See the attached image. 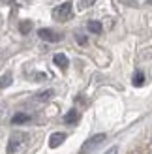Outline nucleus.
<instances>
[{
    "label": "nucleus",
    "mask_w": 152,
    "mask_h": 154,
    "mask_svg": "<svg viewBox=\"0 0 152 154\" xmlns=\"http://www.w3.org/2000/svg\"><path fill=\"white\" fill-rule=\"evenodd\" d=\"M77 120H79V113L75 111V109L68 111V113H66V117H64V122H66V124H75Z\"/></svg>",
    "instance_id": "0eeeda50"
},
{
    "label": "nucleus",
    "mask_w": 152,
    "mask_h": 154,
    "mask_svg": "<svg viewBox=\"0 0 152 154\" xmlns=\"http://www.w3.org/2000/svg\"><path fill=\"white\" fill-rule=\"evenodd\" d=\"M53 60H55V64H56L58 68H62V70H66L68 64H70V62H68V57L64 55V53H56V55L53 57Z\"/></svg>",
    "instance_id": "423d86ee"
},
{
    "label": "nucleus",
    "mask_w": 152,
    "mask_h": 154,
    "mask_svg": "<svg viewBox=\"0 0 152 154\" xmlns=\"http://www.w3.org/2000/svg\"><path fill=\"white\" fill-rule=\"evenodd\" d=\"M66 141V134H62V132H56V134H53L51 137H49V147H53V149H56V147H60Z\"/></svg>",
    "instance_id": "39448f33"
},
{
    "label": "nucleus",
    "mask_w": 152,
    "mask_h": 154,
    "mask_svg": "<svg viewBox=\"0 0 152 154\" xmlns=\"http://www.w3.org/2000/svg\"><path fill=\"white\" fill-rule=\"evenodd\" d=\"M133 85H135V87H143V85H145V73H143V72H135L133 73Z\"/></svg>",
    "instance_id": "9d476101"
},
{
    "label": "nucleus",
    "mask_w": 152,
    "mask_h": 154,
    "mask_svg": "<svg viewBox=\"0 0 152 154\" xmlns=\"http://www.w3.org/2000/svg\"><path fill=\"white\" fill-rule=\"evenodd\" d=\"M105 141V134H98V135H92L88 141H85V145L81 147V150H79V154H88L90 150H94L100 143H103Z\"/></svg>",
    "instance_id": "f03ea898"
},
{
    "label": "nucleus",
    "mask_w": 152,
    "mask_h": 154,
    "mask_svg": "<svg viewBox=\"0 0 152 154\" xmlns=\"http://www.w3.org/2000/svg\"><path fill=\"white\" fill-rule=\"evenodd\" d=\"M19 30H21L23 34H28L30 30H32V23H30V21H23L21 25H19Z\"/></svg>",
    "instance_id": "ddd939ff"
},
{
    "label": "nucleus",
    "mask_w": 152,
    "mask_h": 154,
    "mask_svg": "<svg viewBox=\"0 0 152 154\" xmlns=\"http://www.w3.org/2000/svg\"><path fill=\"white\" fill-rule=\"evenodd\" d=\"M105 154H118V147H111L107 152H105Z\"/></svg>",
    "instance_id": "2eb2a0df"
},
{
    "label": "nucleus",
    "mask_w": 152,
    "mask_h": 154,
    "mask_svg": "<svg viewBox=\"0 0 152 154\" xmlns=\"http://www.w3.org/2000/svg\"><path fill=\"white\" fill-rule=\"evenodd\" d=\"M71 8H73L71 2H64V4L56 6L55 10H53V17H55L56 21H60V23L68 21V19L71 17Z\"/></svg>",
    "instance_id": "f257e3e1"
},
{
    "label": "nucleus",
    "mask_w": 152,
    "mask_h": 154,
    "mask_svg": "<svg viewBox=\"0 0 152 154\" xmlns=\"http://www.w3.org/2000/svg\"><path fill=\"white\" fill-rule=\"evenodd\" d=\"M25 141H26V135H25V134L15 132V134L10 137V143H8V154H13V152L17 150V149H19Z\"/></svg>",
    "instance_id": "7ed1b4c3"
},
{
    "label": "nucleus",
    "mask_w": 152,
    "mask_h": 154,
    "mask_svg": "<svg viewBox=\"0 0 152 154\" xmlns=\"http://www.w3.org/2000/svg\"><path fill=\"white\" fill-rule=\"evenodd\" d=\"M75 40H77V43H81V45H87V36H83L81 32H75Z\"/></svg>",
    "instance_id": "4468645a"
},
{
    "label": "nucleus",
    "mask_w": 152,
    "mask_h": 154,
    "mask_svg": "<svg viewBox=\"0 0 152 154\" xmlns=\"http://www.w3.org/2000/svg\"><path fill=\"white\" fill-rule=\"evenodd\" d=\"M28 120H30V115H26V113H17V115H13V119H11L13 124H25Z\"/></svg>",
    "instance_id": "6e6552de"
},
{
    "label": "nucleus",
    "mask_w": 152,
    "mask_h": 154,
    "mask_svg": "<svg viewBox=\"0 0 152 154\" xmlns=\"http://www.w3.org/2000/svg\"><path fill=\"white\" fill-rule=\"evenodd\" d=\"M38 36L45 42H60V38H62L58 32H55V30H51V28H40Z\"/></svg>",
    "instance_id": "20e7f679"
},
{
    "label": "nucleus",
    "mask_w": 152,
    "mask_h": 154,
    "mask_svg": "<svg viewBox=\"0 0 152 154\" xmlns=\"http://www.w3.org/2000/svg\"><path fill=\"white\" fill-rule=\"evenodd\" d=\"M10 85H11V73H6V75L0 77V88H6Z\"/></svg>",
    "instance_id": "9b49d317"
},
{
    "label": "nucleus",
    "mask_w": 152,
    "mask_h": 154,
    "mask_svg": "<svg viewBox=\"0 0 152 154\" xmlns=\"http://www.w3.org/2000/svg\"><path fill=\"white\" fill-rule=\"evenodd\" d=\"M87 28H88L92 34H100V32H102V23H100V21H88V23H87Z\"/></svg>",
    "instance_id": "1a4fd4ad"
},
{
    "label": "nucleus",
    "mask_w": 152,
    "mask_h": 154,
    "mask_svg": "<svg viewBox=\"0 0 152 154\" xmlns=\"http://www.w3.org/2000/svg\"><path fill=\"white\" fill-rule=\"evenodd\" d=\"M90 2H94V0H90Z\"/></svg>",
    "instance_id": "f3484780"
},
{
    "label": "nucleus",
    "mask_w": 152,
    "mask_h": 154,
    "mask_svg": "<svg viewBox=\"0 0 152 154\" xmlns=\"http://www.w3.org/2000/svg\"><path fill=\"white\" fill-rule=\"evenodd\" d=\"M150 145H152V139H150Z\"/></svg>",
    "instance_id": "dca6fc26"
},
{
    "label": "nucleus",
    "mask_w": 152,
    "mask_h": 154,
    "mask_svg": "<svg viewBox=\"0 0 152 154\" xmlns=\"http://www.w3.org/2000/svg\"><path fill=\"white\" fill-rule=\"evenodd\" d=\"M53 96V90L49 88V90H43V92H40V94L36 96V100H40V102H47V100Z\"/></svg>",
    "instance_id": "f8f14e48"
}]
</instances>
